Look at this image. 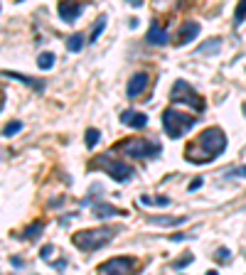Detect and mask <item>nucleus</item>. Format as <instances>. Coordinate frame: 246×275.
<instances>
[{
    "label": "nucleus",
    "mask_w": 246,
    "mask_h": 275,
    "mask_svg": "<svg viewBox=\"0 0 246 275\" xmlns=\"http://www.w3.org/2000/svg\"><path fill=\"white\" fill-rule=\"evenodd\" d=\"M103 27H106V17H101V20H99V25L94 27V32H91L89 42H96V40H99V37H101V32H103Z\"/></svg>",
    "instance_id": "24"
},
{
    "label": "nucleus",
    "mask_w": 246,
    "mask_h": 275,
    "mask_svg": "<svg viewBox=\"0 0 246 275\" xmlns=\"http://www.w3.org/2000/svg\"><path fill=\"white\" fill-rule=\"evenodd\" d=\"M118 214H123V211L116 209L113 204H106V201L94 204V216H96V219H111V216H118Z\"/></svg>",
    "instance_id": "13"
},
{
    "label": "nucleus",
    "mask_w": 246,
    "mask_h": 275,
    "mask_svg": "<svg viewBox=\"0 0 246 275\" xmlns=\"http://www.w3.org/2000/svg\"><path fill=\"white\" fill-rule=\"evenodd\" d=\"M150 221L157 224V226H178V224H185L187 216H180V219H150Z\"/></svg>",
    "instance_id": "22"
},
{
    "label": "nucleus",
    "mask_w": 246,
    "mask_h": 275,
    "mask_svg": "<svg viewBox=\"0 0 246 275\" xmlns=\"http://www.w3.org/2000/svg\"><path fill=\"white\" fill-rule=\"evenodd\" d=\"M99 138H101V133L96 131V128H89V131L84 133V143H86V148H96V143H99Z\"/></svg>",
    "instance_id": "19"
},
{
    "label": "nucleus",
    "mask_w": 246,
    "mask_h": 275,
    "mask_svg": "<svg viewBox=\"0 0 246 275\" xmlns=\"http://www.w3.org/2000/svg\"><path fill=\"white\" fill-rule=\"evenodd\" d=\"M148 84H150V77H148L146 71H138V74H133V77H131V81H128V86H126L128 99H138V96H140V94L148 88Z\"/></svg>",
    "instance_id": "8"
},
{
    "label": "nucleus",
    "mask_w": 246,
    "mask_h": 275,
    "mask_svg": "<svg viewBox=\"0 0 246 275\" xmlns=\"http://www.w3.org/2000/svg\"><path fill=\"white\" fill-rule=\"evenodd\" d=\"M146 40H148V44H153V47H165V44L170 42L165 27H163V25H157V22H153V25H150Z\"/></svg>",
    "instance_id": "11"
},
{
    "label": "nucleus",
    "mask_w": 246,
    "mask_h": 275,
    "mask_svg": "<svg viewBox=\"0 0 246 275\" xmlns=\"http://www.w3.org/2000/svg\"><path fill=\"white\" fill-rule=\"evenodd\" d=\"M140 201H143V204H157V207H168V204H170V199H168V197H157V199L140 197Z\"/></svg>",
    "instance_id": "23"
},
{
    "label": "nucleus",
    "mask_w": 246,
    "mask_h": 275,
    "mask_svg": "<svg viewBox=\"0 0 246 275\" xmlns=\"http://www.w3.org/2000/svg\"><path fill=\"white\" fill-rule=\"evenodd\" d=\"M202 187V177H197V179H192V182H190V187H187V189H190V192H195V189H200Z\"/></svg>",
    "instance_id": "28"
},
{
    "label": "nucleus",
    "mask_w": 246,
    "mask_h": 275,
    "mask_svg": "<svg viewBox=\"0 0 246 275\" xmlns=\"http://www.w3.org/2000/svg\"><path fill=\"white\" fill-rule=\"evenodd\" d=\"M57 12H59V17L64 22H74L79 15H81V5H79L77 0H62Z\"/></svg>",
    "instance_id": "9"
},
{
    "label": "nucleus",
    "mask_w": 246,
    "mask_h": 275,
    "mask_svg": "<svg viewBox=\"0 0 246 275\" xmlns=\"http://www.w3.org/2000/svg\"><path fill=\"white\" fill-rule=\"evenodd\" d=\"M135 261L133 258H111V261H106V263H101L99 268H96V273H131L133 270Z\"/></svg>",
    "instance_id": "7"
},
{
    "label": "nucleus",
    "mask_w": 246,
    "mask_h": 275,
    "mask_svg": "<svg viewBox=\"0 0 246 275\" xmlns=\"http://www.w3.org/2000/svg\"><path fill=\"white\" fill-rule=\"evenodd\" d=\"M3 77L17 79V81H23V84H27V86L37 88V91H42V88H45V84H42V81H32L30 77H25V74H17V71H3Z\"/></svg>",
    "instance_id": "15"
},
{
    "label": "nucleus",
    "mask_w": 246,
    "mask_h": 275,
    "mask_svg": "<svg viewBox=\"0 0 246 275\" xmlns=\"http://www.w3.org/2000/svg\"><path fill=\"white\" fill-rule=\"evenodd\" d=\"M37 66H40L42 71H49V69L55 66V54H52V52H42V54L37 57Z\"/></svg>",
    "instance_id": "17"
},
{
    "label": "nucleus",
    "mask_w": 246,
    "mask_h": 275,
    "mask_svg": "<svg viewBox=\"0 0 246 275\" xmlns=\"http://www.w3.org/2000/svg\"><path fill=\"white\" fill-rule=\"evenodd\" d=\"M116 231L113 229H86L72 236V243L77 246L79 251H99L103 246H109L113 241Z\"/></svg>",
    "instance_id": "2"
},
{
    "label": "nucleus",
    "mask_w": 246,
    "mask_h": 275,
    "mask_svg": "<svg viewBox=\"0 0 246 275\" xmlns=\"http://www.w3.org/2000/svg\"><path fill=\"white\" fill-rule=\"evenodd\" d=\"M229 175H236V177H246V165H241V167H236V170H232Z\"/></svg>",
    "instance_id": "27"
},
{
    "label": "nucleus",
    "mask_w": 246,
    "mask_h": 275,
    "mask_svg": "<svg viewBox=\"0 0 246 275\" xmlns=\"http://www.w3.org/2000/svg\"><path fill=\"white\" fill-rule=\"evenodd\" d=\"M190 263H192V255L187 253V255H182L180 261H175V263H172V268H175V270H182V268H187Z\"/></svg>",
    "instance_id": "25"
},
{
    "label": "nucleus",
    "mask_w": 246,
    "mask_h": 275,
    "mask_svg": "<svg viewBox=\"0 0 246 275\" xmlns=\"http://www.w3.org/2000/svg\"><path fill=\"white\" fill-rule=\"evenodd\" d=\"M0 157H3V150H0Z\"/></svg>",
    "instance_id": "32"
},
{
    "label": "nucleus",
    "mask_w": 246,
    "mask_h": 275,
    "mask_svg": "<svg viewBox=\"0 0 246 275\" xmlns=\"http://www.w3.org/2000/svg\"><path fill=\"white\" fill-rule=\"evenodd\" d=\"M222 49V40L219 37H212V40H207V42H202L197 47V54L200 57H209V54H217Z\"/></svg>",
    "instance_id": "14"
},
{
    "label": "nucleus",
    "mask_w": 246,
    "mask_h": 275,
    "mask_svg": "<svg viewBox=\"0 0 246 275\" xmlns=\"http://www.w3.org/2000/svg\"><path fill=\"white\" fill-rule=\"evenodd\" d=\"M42 229H45L42 221H34V224H30V226L23 231V239H37V236L42 233Z\"/></svg>",
    "instance_id": "18"
},
{
    "label": "nucleus",
    "mask_w": 246,
    "mask_h": 275,
    "mask_svg": "<svg viewBox=\"0 0 246 275\" xmlns=\"http://www.w3.org/2000/svg\"><path fill=\"white\" fill-rule=\"evenodd\" d=\"M217 253H219V261H229V258H232V255H229V248H219Z\"/></svg>",
    "instance_id": "29"
},
{
    "label": "nucleus",
    "mask_w": 246,
    "mask_h": 275,
    "mask_svg": "<svg viewBox=\"0 0 246 275\" xmlns=\"http://www.w3.org/2000/svg\"><path fill=\"white\" fill-rule=\"evenodd\" d=\"M10 263H12V268H25V263L20 258H10Z\"/></svg>",
    "instance_id": "30"
},
{
    "label": "nucleus",
    "mask_w": 246,
    "mask_h": 275,
    "mask_svg": "<svg viewBox=\"0 0 246 275\" xmlns=\"http://www.w3.org/2000/svg\"><path fill=\"white\" fill-rule=\"evenodd\" d=\"M67 49L69 52H81L84 49V34H69L67 37Z\"/></svg>",
    "instance_id": "16"
},
{
    "label": "nucleus",
    "mask_w": 246,
    "mask_h": 275,
    "mask_svg": "<svg viewBox=\"0 0 246 275\" xmlns=\"http://www.w3.org/2000/svg\"><path fill=\"white\" fill-rule=\"evenodd\" d=\"M197 145H200L202 150L207 153V157H209V160H214V157H219V155L226 150V135L222 133V128L212 125V128H207V131L200 133Z\"/></svg>",
    "instance_id": "3"
},
{
    "label": "nucleus",
    "mask_w": 246,
    "mask_h": 275,
    "mask_svg": "<svg viewBox=\"0 0 246 275\" xmlns=\"http://www.w3.org/2000/svg\"><path fill=\"white\" fill-rule=\"evenodd\" d=\"M170 99L175 101V103H187V106H192L195 111H204V99H202L185 79H178V81L172 84V96H170Z\"/></svg>",
    "instance_id": "6"
},
{
    "label": "nucleus",
    "mask_w": 246,
    "mask_h": 275,
    "mask_svg": "<svg viewBox=\"0 0 246 275\" xmlns=\"http://www.w3.org/2000/svg\"><path fill=\"white\" fill-rule=\"evenodd\" d=\"M121 123L123 125H128V128H135V131H138V128H146L148 125V116L146 113H140V111H123L121 113Z\"/></svg>",
    "instance_id": "10"
},
{
    "label": "nucleus",
    "mask_w": 246,
    "mask_h": 275,
    "mask_svg": "<svg viewBox=\"0 0 246 275\" xmlns=\"http://www.w3.org/2000/svg\"><path fill=\"white\" fill-rule=\"evenodd\" d=\"M20 131H23V123H20V121H12V123H8V125L3 128V135H5V138H12L15 133H20Z\"/></svg>",
    "instance_id": "21"
},
{
    "label": "nucleus",
    "mask_w": 246,
    "mask_h": 275,
    "mask_svg": "<svg viewBox=\"0 0 246 275\" xmlns=\"http://www.w3.org/2000/svg\"><path fill=\"white\" fill-rule=\"evenodd\" d=\"M52 253H55V246H49V243H47L45 248H42V258H45V261H52Z\"/></svg>",
    "instance_id": "26"
},
{
    "label": "nucleus",
    "mask_w": 246,
    "mask_h": 275,
    "mask_svg": "<svg viewBox=\"0 0 246 275\" xmlns=\"http://www.w3.org/2000/svg\"><path fill=\"white\" fill-rule=\"evenodd\" d=\"M128 5H143V0H128Z\"/></svg>",
    "instance_id": "31"
},
{
    "label": "nucleus",
    "mask_w": 246,
    "mask_h": 275,
    "mask_svg": "<svg viewBox=\"0 0 246 275\" xmlns=\"http://www.w3.org/2000/svg\"><path fill=\"white\" fill-rule=\"evenodd\" d=\"M197 125V116H187L182 111L175 108H165L163 111V131L168 138H182L187 135Z\"/></svg>",
    "instance_id": "1"
},
{
    "label": "nucleus",
    "mask_w": 246,
    "mask_h": 275,
    "mask_svg": "<svg viewBox=\"0 0 246 275\" xmlns=\"http://www.w3.org/2000/svg\"><path fill=\"white\" fill-rule=\"evenodd\" d=\"M116 150L128 155V157H157L163 153V148L157 143H150V140H143V138H128V140L116 145Z\"/></svg>",
    "instance_id": "4"
},
{
    "label": "nucleus",
    "mask_w": 246,
    "mask_h": 275,
    "mask_svg": "<svg viewBox=\"0 0 246 275\" xmlns=\"http://www.w3.org/2000/svg\"><path fill=\"white\" fill-rule=\"evenodd\" d=\"M197 34H200V25H197V22H185V25H182V30H180L178 44L180 47H185V44H190Z\"/></svg>",
    "instance_id": "12"
},
{
    "label": "nucleus",
    "mask_w": 246,
    "mask_h": 275,
    "mask_svg": "<svg viewBox=\"0 0 246 275\" xmlns=\"http://www.w3.org/2000/svg\"><path fill=\"white\" fill-rule=\"evenodd\" d=\"M0 99H3V96H0Z\"/></svg>",
    "instance_id": "33"
},
{
    "label": "nucleus",
    "mask_w": 246,
    "mask_h": 275,
    "mask_svg": "<svg viewBox=\"0 0 246 275\" xmlns=\"http://www.w3.org/2000/svg\"><path fill=\"white\" fill-rule=\"evenodd\" d=\"M244 20H246V0H239V3H236V10H234V25L239 27Z\"/></svg>",
    "instance_id": "20"
},
{
    "label": "nucleus",
    "mask_w": 246,
    "mask_h": 275,
    "mask_svg": "<svg viewBox=\"0 0 246 275\" xmlns=\"http://www.w3.org/2000/svg\"><path fill=\"white\" fill-rule=\"evenodd\" d=\"M94 165L99 167V170H103V172L111 177V179H116V182H128V179L133 177V167L121 162V160H116L113 153L99 155V160H96Z\"/></svg>",
    "instance_id": "5"
}]
</instances>
